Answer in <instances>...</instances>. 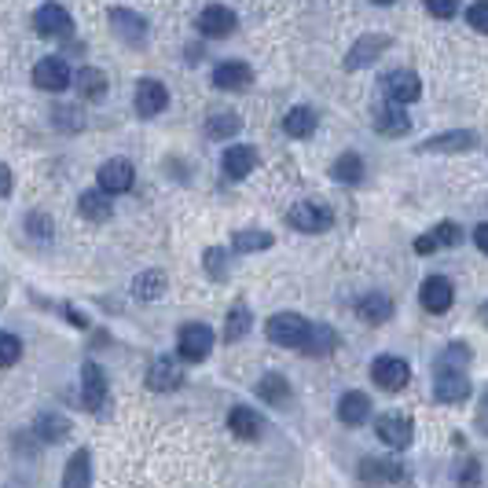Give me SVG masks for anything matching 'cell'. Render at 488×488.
I'll list each match as a JSON object with an SVG mask.
<instances>
[{"label": "cell", "instance_id": "obj_14", "mask_svg": "<svg viewBox=\"0 0 488 488\" xmlns=\"http://www.w3.org/2000/svg\"><path fill=\"white\" fill-rule=\"evenodd\" d=\"M165 107H169L165 85L154 81V77H144V81L136 85V115H140V118H154V115H162Z\"/></svg>", "mask_w": 488, "mask_h": 488}, {"label": "cell", "instance_id": "obj_18", "mask_svg": "<svg viewBox=\"0 0 488 488\" xmlns=\"http://www.w3.org/2000/svg\"><path fill=\"white\" fill-rule=\"evenodd\" d=\"M221 165H224L228 180H246V176L257 169V151H254V147H246V144H232V147L224 151Z\"/></svg>", "mask_w": 488, "mask_h": 488}, {"label": "cell", "instance_id": "obj_41", "mask_svg": "<svg viewBox=\"0 0 488 488\" xmlns=\"http://www.w3.org/2000/svg\"><path fill=\"white\" fill-rule=\"evenodd\" d=\"M466 360H470V353H466V345H448V349L441 353V360H437V367H459V371H466Z\"/></svg>", "mask_w": 488, "mask_h": 488}, {"label": "cell", "instance_id": "obj_24", "mask_svg": "<svg viewBox=\"0 0 488 488\" xmlns=\"http://www.w3.org/2000/svg\"><path fill=\"white\" fill-rule=\"evenodd\" d=\"M338 419H342L345 426H364V423L371 419V397L360 393V389L345 393V397L338 401Z\"/></svg>", "mask_w": 488, "mask_h": 488}, {"label": "cell", "instance_id": "obj_25", "mask_svg": "<svg viewBox=\"0 0 488 488\" xmlns=\"http://www.w3.org/2000/svg\"><path fill=\"white\" fill-rule=\"evenodd\" d=\"M356 316L364 320V324H371V327H378V324H385L389 316H393V298L389 294H367L360 305H356Z\"/></svg>", "mask_w": 488, "mask_h": 488}, {"label": "cell", "instance_id": "obj_4", "mask_svg": "<svg viewBox=\"0 0 488 488\" xmlns=\"http://www.w3.org/2000/svg\"><path fill=\"white\" fill-rule=\"evenodd\" d=\"M81 404L88 412L107 408V371L92 360H85V367H81Z\"/></svg>", "mask_w": 488, "mask_h": 488}, {"label": "cell", "instance_id": "obj_22", "mask_svg": "<svg viewBox=\"0 0 488 488\" xmlns=\"http://www.w3.org/2000/svg\"><path fill=\"white\" fill-rule=\"evenodd\" d=\"M459 243H463V228L455 221H441L430 235L415 239V254H433L437 246H459Z\"/></svg>", "mask_w": 488, "mask_h": 488}, {"label": "cell", "instance_id": "obj_31", "mask_svg": "<svg viewBox=\"0 0 488 488\" xmlns=\"http://www.w3.org/2000/svg\"><path fill=\"white\" fill-rule=\"evenodd\" d=\"M283 129H286V136H294V140L313 136L316 133V111L313 107H294L283 118Z\"/></svg>", "mask_w": 488, "mask_h": 488}, {"label": "cell", "instance_id": "obj_38", "mask_svg": "<svg viewBox=\"0 0 488 488\" xmlns=\"http://www.w3.org/2000/svg\"><path fill=\"white\" fill-rule=\"evenodd\" d=\"M360 173H364L360 154H342V158L331 165V176L342 180V184H360Z\"/></svg>", "mask_w": 488, "mask_h": 488}, {"label": "cell", "instance_id": "obj_8", "mask_svg": "<svg viewBox=\"0 0 488 488\" xmlns=\"http://www.w3.org/2000/svg\"><path fill=\"white\" fill-rule=\"evenodd\" d=\"M133 180H136V169H133L129 158H107V162L100 165V173H95V184H100L107 194H122V191H129Z\"/></svg>", "mask_w": 488, "mask_h": 488}, {"label": "cell", "instance_id": "obj_28", "mask_svg": "<svg viewBox=\"0 0 488 488\" xmlns=\"http://www.w3.org/2000/svg\"><path fill=\"white\" fill-rule=\"evenodd\" d=\"M63 484H66V488H85V484H92V452H88V448H77V452L70 455V463H66V470H63Z\"/></svg>", "mask_w": 488, "mask_h": 488}, {"label": "cell", "instance_id": "obj_42", "mask_svg": "<svg viewBox=\"0 0 488 488\" xmlns=\"http://www.w3.org/2000/svg\"><path fill=\"white\" fill-rule=\"evenodd\" d=\"M52 115H55V125H59V129H81V125H85V118H81L77 107H55Z\"/></svg>", "mask_w": 488, "mask_h": 488}, {"label": "cell", "instance_id": "obj_16", "mask_svg": "<svg viewBox=\"0 0 488 488\" xmlns=\"http://www.w3.org/2000/svg\"><path fill=\"white\" fill-rule=\"evenodd\" d=\"M374 433H378L382 444H389V448H408L415 430H412V419H408V415H382L378 426H374Z\"/></svg>", "mask_w": 488, "mask_h": 488}, {"label": "cell", "instance_id": "obj_46", "mask_svg": "<svg viewBox=\"0 0 488 488\" xmlns=\"http://www.w3.org/2000/svg\"><path fill=\"white\" fill-rule=\"evenodd\" d=\"M477 430L488 437V385H484V393H481V404H477Z\"/></svg>", "mask_w": 488, "mask_h": 488}, {"label": "cell", "instance_id": "obj_13", "mask_svg": "<svg viewBox=\"0 0 488 488\" xmlns=\"http://www.w3.org/2000/svg\"><path fill=\"white\" fill-rule=\"evenodd\" d=\"M111 30L133 48H140L147 41V19L133 8H111Z\"/></svg>", "mask_w": 488, "mask_h": 488}, {"label": "cell", "instance_id": "obj_43", "mask_svg": "<svg viewBox=\"0 0 488 488\" xmlns=\"http://www.w3.org/2000/svg\"><path fill=\"white\" fill-rule=\"evenodd\" d=\"M466 23H470L477 34H488V0H477V5L466 12Z\"/></svg>", "mask_w": 488, "mask_h": 488}, {"label": "cell", "instance_id": "obj_23", "mask_svg": "<svg viewBox=\"0 0 488 488\" xmlns=\"http://www.w3.org/2000/svg\"><path fill=\"white\" fill-rule=\"evenodd\" d=\"M70 85H77V92L85 95V100H92V104H100L107 95V74L100 66H81Z\"/></svg>", "mask_w": 488, "mask_h": 488}, {"label": "cell", "instance_id": "obj_35", "mask_svg": "<svg viewBox=\"0 0 488 488\" xmlns=\"http://www.w3.org/2000/svg\"><path fill=\"white\" fill-rule=\"evenodd\" d=\"M246 334H250V309L243 302H235L228 313V324H224V342H239Z\"/></svg>", "mask_w": 488, "mask_h": 488}, {"label": "cell", "instance_id": "obj_39", "mask_svg": "<svg viewBox=\"0 0 488 488\" xmlns=\"http://www.w3.org/2000/svg\"><path fill=\"white\" fill-rule=\"evenodd\" d=\"M23 356V338L12 334V331H0V371L5 367H15Z\"/></svg>", "mask_w": 488, "mask_h": 488}, {"label": "cell", "instance_id": "obj_50", "mask_svg": "<svg viewBox=\"0 0 488 488\" xmlns=\"http://www.w3.org/2000/svg\"><path fill=\"white\" fill-rule=\"evenodd\" d=\"M374 5H393V0H374Z\"/></svg>", "mask_w": 488, "mask_h": 488}, {"label": "cell", "instance_id": "obj_21", "mask_svg": "<svg viewBox=\"0 0 488 488\" xmlns=\"http://www.w3.org/2000/svg\"><path fill=\"white\" fill-rule=\"evenodd\" d=\"M214 85L224 88V92H243V88L254 85V70L246 63H221L214 70Z\"/></svg>", "mask_w": 488, "mask_h": 488}, {"label": "cell", "instance_id": "obj_34", "mask_svg": "<svg viewBox=\"0 0 488 488\" xmlns=\"http://www.w3.org/2000/svg\"><path fill=\"white\" fill-rule=\"evenodd\" d=\"M232 246H235L239 254H257V250H268V246H272V235L261 232V228H243V232H235Z\"/></svg>", "mask_w": 488, "mask_h": 488}, {"label": "cell", "instance_id": "obj_12", "mask_svg": "<svg viewBox=\"0 0 488 488\" xmlns=\"http://www.w3.org/2000/svg\"><path fill=\"white\" fill-rule=\"evenodd\" d=\"M194 26H199L203 37L221 41V37H232V34H235L239 19H235L232 8H224V5H210V8H203V15H199V23H194Z\"/></svg>", "mask_w": 488, "mask_h": 488}, {"label": "cell", "instance_id": "obj_9", "mask_svg": "<svg viewBox=\"0 0 488 488\" xmlns=\"http://www.w3.org/2000/svg\"><path fill=\"white\" fill-rule=\"evenodd\" d=\"M382 88H385V100H393V104H415L419 95H423V81H419V74H412V70L385 74V77H382Z\"/></svg>", "mask_w": 488, "mask_h": 488}, {"label": "cell", "instance_id": "obj_48", "mask_svg": "<svg viewBox=\"0 0 488 488\" xmlns=\"http://www.w3.org/2000/svg\"><path fill=\"white\" fill-rule=\"evenodd\" d=\"M8 194H12V169L0 162V199H8Z\"/></svg>", "mask_w": 488, "mask_h": 488}, {"label": "cell", "instance_id": "obj_30", "mask_svg": "<svg viewBox=\"0 0 488 488\" xmlns=\"http://www.w3.org/2000/svg\"><path fill=\"white\" fill-rule=\"evenodd\" d=\"M162 294H165V272L151 268V272H140L133 279V298L136 302H158Z\"/></svg>", "mask_w": 488, "mask_h": 488}, {"label": "cell", "instance_id": "obj_19", "mask_svg": "<svg viewBox=\"0 0 488 488\" xmlns=\"http://www.w3.org/2000/svg\"><path fill=\"white\" fill-rule=\"evenodd\" d=\"M77 210H81V217L92 221V224H104V221H111V214H115V206H111V199H107L104 187H100V191H81Z\"/></svg>", "mask_w": 488, "mask_h": 488}, {"label": "cell", "instance_id": "obj_49", "mask_svg": "<svg viewBox=\"0 0 488 488\" xmlns=\"http://www.w3.org/2000/svg\"><path fill=\"white\" fill-rule=\"evenodd\" d=\"M477 320H481V324H484V327H488V302H484V305H481V309H477Z\"/></svg>", "mask_w": 488, "mask_h": 488}, {"label": "cell", "instance_id": "obj_20", "mask_svg": "<svg viewBox=\"0 0 488 488\" xmlns=\"http://www.w3.org/2000/svg\"><path fill=\"white\" fill-rule=\"evenodd\" d=\"M389 48V37H382V34H371V37H360L356 45H353V52H349V59H345V70H360V66H367V63H374L382 52Z\"/></svg>", "mask_w": 488, "mask_h": 488}, {"label": "cell", "instance_id": "obj_32", "mask_svg": "<svg viewBox=\"0 0 488 488\" xmlns=\"http://www.w3.org/2000/svg\"><path fill=\"white\" fill-rule=\"evenodd\" d=\"M334 345H338V338H334V331H331V327H324V324H309V334H305V342H302V353L327 356Z\"/></svg>", "mask_w": 488, "mask_h": 488}, {"label": "cell", "instance_id": "obj_11", "mask_svg": "<svg viewBox=\"0 0 488 488\" xmlns=\"http://www.w3.org/2000/svg\"><path fill=\"white\" fill-rule=\"evenodd\" d=\"M34 26H37V34H41V37H70L74 19H70V12H66L63 5L48 0V5H41V8H37Z\"/></svg>", "mask_w": 488, "mask_h": 488}, {"label": "cell", "instance_id": "obj_45", "mask_svg": "<svg viewBox=\"0 0 488 488\" xmlns=\"http://www.w3.org/2000/svg\"><path fill=\"white\" fill-rule=\"evenodd\" d=\"M426 8H430V15H437V19H452V15L459 12V0H426Z\"/></svg>", "mask_w": 488, "mask_h": 488}, {"label": "cell", "instance_id": "obj_7", "mask_svg": "<svg viewBox=\"0 0 488 488\" xmlns=\"http://www.w3.org/2000/svg\"><path fill=\"white\" fill-rule=\"evenodd\" d=\"M70 81H74V74H70L66 59H59V55H45V59L34 66V85H37L41 92H66Z\"/></svg>", "mask_w": 488, "mask_h": 488}, {"label": "cell", "instance_id": "obj_17", "mask_svg": "<svg viewBox=\"0 0 488 488\" xmlns=\"http://www.w3.org/2000/svg\"><path fill=\"white\" fill-rule=\"evenodd\" d=\"M184 374L176 367V360L169 356H158L151 367H147V389H154V393H173V389H180Z\"/></svg>", "mask_w": 488, "mask_h": 488}, {"label": "cell", "instance_id": "obj_36", "mask_svg": "<svg viewBox=\"0 0 488 488\" xmlns=\"http://www.w3.org/2000/svg\"><path fill=\"white\" fill-rule=\"evenodd\" d=\"M257 397L268 401V404H283V401L290 397V385H286L283 374H264L261 385H257Z\"/></svg>", "mask_w": 488, "mask_h": 488}, {"label": "cell", "instance_id": "obj_3", "mask_svg": "<svg viewBox=\"0 0 488 488\" xmlns=\"http://www.w3.org/2000/svg\"><path fill=\"white\" fill-rule=\"evenodd\" d=\"M286 221H290V228H298V232H305V235H324V232H331V224H334V214L324 206V203H298L294 210L286 214Z\"/></svg>", "mask_w": 488, "mask_h": 488}, {"label": "cell", "instance_id": "obj_15", "mask_svg": "<svg viewBox=\"0 0 488 488\" xmlns=\"http://www.w3.org/2000/svg\"><path fill=\"white\" fill-rule=\"evenodd\" d=\"M452 302H455V286H452V279H444V275H430V279H423V305H426V313H448L452 309Z\"/></svg>", "mask_w": 488, "mask_h": 488}, {"label": "cell", "instance_id": "obj_1", "mask_svg": "<svg viewBox=\"0 0 488 488\" xmlns=\"http://www.w3.org/2000/svg\"><path fill=\"white\" fill-rule=\"evenodd\" d=\"M264 331H268V342H275L283 349H302V342L309 334V320L298 313H275Z\"/></svg>", "mask_w": 488, "mask_h": 488}, {"label": "cell", "instance_id": "obj_2", "mask_svg": "<svg viewBox=\"0 0 488 488\" xmlns=\"http://www.w3.org/2000/svg\"><path fill=\"white\" fill-rule=\"evenodd\" d=\"M176 353H180V360H187V364H203V360L214 353V331H210L206 324H187V327H180V334H176Z\"/></svg>", "mask_w": 488, "mask_h": 488}, {"label": "cell", "instance_id": "obj_47", "mask_svg": "<svg viewBox=\"0 0 488 488\" xmlns=\"http://www.w3.org/2000/svg\"><path fill=\"white\" fill-rule=\"evenodd\" d=\"M473 246H477L481 254H488V221H481V224L473 228Z\"/></svg>", "mask_w": 488, "mask_h": 488}, {"label": "cell", "instance_id": "obj_26", "mask_svg": "<svg viewBox=\"0 0 488 488\" xmlns=\"http://www.w3.org/2000/svg\"><path fill=\"white\" fill-rule=\"evenodd\" d=\"M473 144H477V136L463 129V133H441V136L426 140L419 151H423V154H426V151H430V154H452V151H470Z\"/></svg>", "mask_w": 488, "mask_h": 488}, {"label": "cell", "instance_id": "obj_27", "mask_svg": "<svg viewBox=\"0 0 488 488\" xmlns=\"http://www.w3.org/2000/svg\"><path fill=\"white\" fill-rule=\"evenodd\" d=\"M228 430H232L239 441H257L261 430H264V423H261V415H257L254 408H232V415H228Z\"/></svg>", "mask_w": 488, "mask_h": 488}, {"label": "cell", "instance_id": "obj_29", "mask_svg": "<svg viewBox=\"0 0 488 488\" xmlns=\"http://www.w3.org/2000/svg\"><path fill=\"white\" fill-rule=\"evenodd\" d=\"M34 430H37V437H45L48 444H59V441L70 437V419L59 415V412H41V415L34 419Z\"/></svg>", "mask_w": 488, "mask_h": 488}, {"label": "cell", "instance_id": "obj_5", "mask_svg": "<svg viewBox=\"0 0 488 488\" xmlns=\"http://www.w3.org/2000/svg\"><path fill=\"white\" fill-rule=\"evenodd\" d=\"M371 378H374L378 389H385V393H401V389L408 385V378H412V367L401 356H378L371 364Z\"/></svg>", "mask_w": 488, "mask_h": 488}, {"label": "cell", "instance_id": "obj_37", "mask_svg": "<svg viewBox=\"0 0 488 488\" xmlns=\"http://www.w3.org/2000/svg\"><path fill=\"white\" fill-rule=\"evenodd\" d=\"M404 473L393 466V463H382V459H367L364 470H360V481H385V484H393L401 481Z\"/></svg>", "mask_w": 488, "mask_h": 488}, {"label": "cell", "instance_id": "obj_10", "mask_svg": "<svg viewBox=\"0 0 488 488\" xmlns=\"http://www.w3.org/2000/svg\"><path fill=\"white\" fill-rule=\"evenodd\" d=\"M371 122H374V129L382 133V136H404L408 129H412V118L401 111V104H393V100H382V104H374L371 107Z\"/></svg>", "mask_w": 488, "mask_h": 488}, {"label": "cell", "instance_id": "obj_44", "mask_svg": "<svg viewBox=\"0 0 488 488\" xmlns=\"http://www.w3.org/2000/svg\"><path fill=\"white\" fill-rule=\"evenodd\" d=\"M26 228H30V235H37V239H45V243L52 239V221H48L45 214H30V217H26Z\"/></svg>", "mask_w": 488, "mask_h": 488}, {"label": "cell", "instance_id": "obj_6", "mask_svg": "<svg viewBox=\"0 0 488 488\" xmlns=\"http://www.w3.org/2000/svg\"><path fill=\"white\" fill-rule=\"evenodd\" d=\"M433 397L441 404H459L470 397V378L466 371L459 367H437V378H433Z\"/></svg>", "mask_w": 488, "mask_h": 488}, {"label": "cell", "instance_id": "obj_40", "mask_svg": "<svg viewBox=\"0 0 488 488\" xmlns=\"http://www.w3.org/2000/svg\"><path fill=\"white\" fill-rule=\"evenodd\" d=\"M224 261H228V254H224L221 246H210V250H206V275H210V279H224V275H228V264H224Z\"/></svg>", "mask_w": 488, "mask_h": 488}, {"label": "cell", "instance_id": "obj_33", "mask_svg": "<svg viewBox=\"0 0 488 488\" xmlns=\"http://www.w3.org/2000/svg\"><path fill=\"white\" fill-rule=\"evenodd\" d=\"M239 115L235 111H214L210 118H206V133L214 136V140H232L235 133H239Z\"/></svg>", "mask_w": 488, "mask_h": 488}]
</instances>
